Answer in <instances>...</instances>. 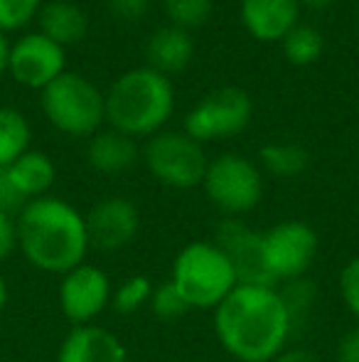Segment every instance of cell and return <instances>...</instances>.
Masks as SVG:
<instances>
[{"instance_id":"30bf717a","label":"cell","mask_w":359,"mask_h":362,"mask_svg":"<svg viewBox=\"0 0 359 362\" xmlns=\"http://www.w3.org/2000/svg\"><path fill=\"white\" fill-rule=\"evenodd\" d=\"M111 293L114 284L109 274L96 264L84 262L59 276V310L72 323V328L96 323V318L111 308Z\"/></svg>"},{"instance_id":"277c9868","label":"cell","mask_w":359,"mask_h":362,"mask_svg":"<svg viewBox=\"0 0 359 362\" xmlns=\"http://www.w3.org/2000/svg\"><path fill=\"white\" fill-rule=\"evenodd\" d=\"M168 281L180 291L190 310H214L239 286L229 257L217 247L214 239L185 244L175 254Z\"/></svg>"},{"instance_id":"7a4b0ae2","label":"cell","mask_w":359,"mask_h":362,"mask_svg":"<svg viewBox=\"0 0 359 362\" xmlns=\"http://www.w3.org/2000/svg\"><path fill=\"white\" fill-rule=\"evenodd\" d=\"M18 219V252L44 274H67L87 262L89 234L87 219L72 202L44 195L30 200L15 215Z\"/></svg>"},{"instance_id":"44dd1931","label":"cell","mask_w":359,"mask_h":362,"mask_svg":"<svg viewBox=\"0 0 359 362\" xmlns=\"http://www.w3.org/2000/svg\"><path fill=\"white\" fill-rule=\"evenodd\" d=\"M30 121L13 106H0V170L30 151Z\"/></svg>"},{"instance_id":"2e32d148","label":"cell","mask_w":359,"mask_h":362,"mask_svg":"<svg viewBox=\"0 0 359 362\" xmlns=\"http://www.w3.org/2000/svg\"><path fill=\"white\" fill-rule=\"evenodd\" d=\"M140 160L138 141L114 129H101L89 139L87 163L91 170L101 175H121L128 173Z\"/></svg>"},{"instance_id":"52a82bcc","label":"cell","mask_w":359,"mask_h":362,"mask_svg":"<svg viewBox=\"0 0 359 362\" xmlns=\"http://www.w3.org/2000/svg\"><path fill=\"white\" fill-rule=\"evenodd\" d=\"M148 173L165 187L173 190H192L200 187L207 173L205 148L185 131H160L150 136L140 151Z\"/></svg>"},{"instance_id":"ac0fdd59","label":"cell","mask_w":359,"mask_h":362,"mask_svg":"<svg viewBox=\"0 0 359 362\" xmlns=\"http://www.w3.org/2000/svg\"><path fill=\"white\" fill-rule=\"evenodd\" d=\"M39 33L49 37L52 42L69 47L87 37L89 33V18L77 3L72 0H49L42 3L37 13Z\"/></svg>"},{"instance_id":"9a60e30c","label":"cell","mask_w":359,"mask_h":362,"mask_svg":"<svg viewBox=\"0 0 359 362\" xmlns=\"http://www.w3.org/2000/svg\"><path fill=\"white\" fill-rule=\"evenodd\" d=\"M300 0H239L244 30L259 42H281L298 25Z\"/></svg>"},{"instance_id":"1f68e13d","label":"cell","mask_w":359,"mask_h":362,"mask_svg":"<svg viewBox=\"0 0 359 362\" xmlns=\"http://www.w3.org/2000/svg\"><path fill=\"white\" fill-rule=\"evenodd\" d=\"M28 202L18 195V190L13 187V182L8 180L5 170H0V210L10 212V215H18Z\"/></svg>"},{"instance_id":"e0dca14e","label":"cell","mask_w":359,"mask_h":362,"mask_svg":"<svg viewBox=\"0 0 359 362\" xmlns=\"http://www.w3.org/2000/svg\"><path fill=\"white\" fill-rule=\"evenodd\" d=\"M145 57H148V67L155 69V72L165 76L180 74L185 72L187 64L195 57V40L187 30L168 23L148 37Z\"/></svg>"},{"instance_id":"83f0119b","label":"cell","mask_w":359,"mask_h":362,"mask_svg":"<svg viewBox=\"0 0 359 362\" xmlns=\"http://www.w3.org/2000/svg\"><path fill=\"white\" fill-rule=\"evenodd\" d=\"M337 288H340V298L345 303L347 313L355 318V323H359V254L347 259L345 267L340 269Z\"/></svg>"},{"instance_id":"6da1fadb","label":"cell","mask_w":359,"mask_h":362,"mask_svg":"<svg viewBox=\"0 0 359 362\" xmlns=\"http://www.w3.org/2000/svg\"><path fill=\"white\" fill-rule=\"evenodd\" d=\"M212 328L224 353L239 362L276 360L293 338L278 286L239 284L212 310Z\"/></svg>"},{"instance_id":"603a6c76","label":"cell","mask_w":359,"mask_h":362,"mask_svg":"<svg viewBox=\"0 0 359 362\" xmlns=\"http://www.w3.org/2000/svg\"><path fill=\"white\" fill-rule=\"evenodd\" d=\"M278 291H281V298H283V303H286L288 318H291V325H293V335H296L298 328L308 323L312 308H315L317 286L308 276H303V279H296V281L281 284Z\"/></svg>"},{"instance_id":"9c48e42d","label":"cell","mask_w":359,"mask_h":362,"mask_svg":"<svg viewBox=\"0 0 359 362\" xmlns=\"http://www.w3.org/2000/svg\"><path fill=\"white\" fill-rule=\"evenodd\" d=\"M266 269L276 286L308 276L320 252V237L303 219H281L261 232Z\"/></svg>"},{"instance_id":"d4e9b609","label":"cell","mask_w":359,"mask_h":362,"mask_svg":"<svg viewBox=\"0 0 359 362\" xmlns=\"http://www.w3.org/2000/svg\"><path fill=\"white\" fill-rule=\"evenodd\" d=\"M165 15L170 25L182 30H195L209 20L212 15V0H163Z\"/></svg>"},{"instance_id":"7402d4cb","label":"cell","mask_w":359,"mask_h":362,"mask_svg":"<svg viewBox=\"0 0 359 362\" xmlns=\"http://www.w3.org/2000/svg\"><path fill=\"white\" fill-rule=\"evenodd\" d=\"M283 57L293 64V67H308L320 59L322 49H325V40L322 33L312 25L298 23L286 37L281 40Z\"/></svg>"},{"instance_id":"5b68a950","label":"cell","mask_w":359,"mask_h":362,"mask_svg":"<svg viewBox=\"0 0 359 362\" xmlns=\"http://www.w3.org/2000/svg\"><path fill=\"white\" fill-rule=\"evenodd\" d=\"M39 106L44 119L72 139H91L106 124V96L94 81L77 72H64L44 86Z\"/></svg>"},{"instance_id":"4dcf8cb0","label":"cell","mask_w":359,"mask_h":362,"mask_svg":"<svg viewBox=\"0 0 359 362\" xmlns=\"http://www.w3.org/2000/svg\"><path fill=\"white\" fill-rule=\"evenodd\" d=\"M335 362H359V323L347 328L337 340Z\"/></svg>"},{"instance_id":"3957f363","label":"cell","mask_w":359,"mask_h":362,"mask_svg":"<svg viewBox=\"0 0 359 362\" xmlns=\"http://www.w3.org/2000/svg\"><path fill=\"white\" fill-rule=\"evenodd\" d=\"M104 96L109 129L135 141L160 134L175 111L173 81L150 67L123 72Z\"/></svg>"},{"instance_id":"e575fe53","label":"cell","mask_w":359,"mask_h":362,"mask_svg":"<svg viewBox=\"0 0 359 362\" xmlns=\"http://www.w3.org/2000/svg\"><path fill=\"white\" fill-rule=\"evenodd\" d=\"M8 300H10V286H8V281H5V276L0 274V313L5 310V305H8Z\"/></svg>"},{"instance_id":"cb8c5ba5","label":"cell","mask_w":359,"mask_h":362,"mask_svg":"<svg viewBox=\"0 0 359 362\" xmlns=\"http://www.w3.org/2000/svg\"><path fill=\"white\" fill-rule=\"evenodd\" d=\"M155 284L145 274H133L126 276L118 286H114L111 293V310L118 315H133L138 310L148 308L150 296H153Z\"/></svg>"},{"instance_id":"4316f807","label":"cell","mask_w":359,"mask_h":362,"mask_svg":"<svg viewBox=\"0 0 359 362\" xmlns=\"http://www.w3.org/2000/svg\"><path fill=\"white\" fill-rule=\"evenodd\" d=\"M42 0H0V33H15L37 18Z\"/></svg>"},{"instance_id":"d590c367","label":"cell","mask_w":359,"mask_h":362,"mask_svg":"<svg viewBox=\"0 0 359 362\" xmlns=\"http://www.w3.org/2000/svg\"><path fill=\"white\" fill-rule=\"evenodd\" d=\"M332 3H335V0H300V5H308V8H312V10H322Z\"/></svg>"},{"instance_id":"d6a6232c","label":"cell","mask_w":359,"mask_h":362,"mask_svg":"<svg viewBox=\"0 0 359 362\" xmlns=\"http://www.w3.org/2000/svg\"><path fill=\"white\" fill-rule=\"evenodd\" d=\"M271 362H320V358L308 348H286L276 360H271Z\"/></svg>"},{"instance_id":"484cf974","label":"cell","mask_w":359,"mask_h":362,"mask_svg":"<svg viewBox=\"0 0 359 362\" xmlns=\"http://www.w3.org/2000/svg\"><path fill=\"white\" fill-rule=\"evenodd\" d=\"M148 308H150V313L160 320V323H175V320L182 318V315L190 313V305L185 303V298L180 296V291L175 288L170 281H163L160 286L153 288Z\"/></svg>"},{"instance_id":"4fadbf2b","label":"cell","mask_w":359,"mask_h":362,"mask_svg":"<svg viewBox=\"0 0 359 362\" xmlns=\"http://www.w3.org/2000/svg\"><path fill=\"white\" fill-rule=\"evenodd\" d=\"M214 244L229 257L239 284H254V286H276L266 269L264 247H261V232L251 229L239 217H226L219 222L214 232Z\"/></svg>"},{"instance_id":"ba28073f","label":"cell","mask_w":359,"mask_h":362,"mask_svg":"<svg viewBox=\"0 0 359 362\" xmlns=\"http://www.w3.org/2000/svg\"><path fill=\"white\" fill-rule=\"evenodd\" d=\"M254 101L241 86H219L205 94L185 116V131L197 144L226 141L239 136L249 126Z\"/></svg>"},{"instance_id":"836d02e7","label":"cell","mask_w":359,"mask_h":362,"mask_svg":"<svg viewBox=\"0 0 359 362\" xmlns=\"http://www.w3.org/2000/svg\"><path fill=\"white\" fill-rule=\"evenodd\" d=\"M10 45H13V42H8V35H5V33H0V76H3L5 72H8Z\"/></svg>"},{"instance_id":"f1b7e54d","label":"cell","mask_w":359,"mask_h":362,"mask_svg":"<svg viewBox=\"0 0 359 362\" xmlns=\"http://www.w3.org/2000/svg\"><path fill=\"white\" fill-rule=\"evenodd\" d=\"M18 252V219L0 210V264Z\"/></svg>"},{"instance_id":"d6986e66","label":"cell","mask_w":359,"mask_h":362,"mask_svg":"<svg viewBox=\"0 0 359 362\" xmlns=\"http://www.w3.org/2000/svg\"><path fill=\"white\" fill-rule=\"evenodd\" d=\"M3 170L25 202L47 195L49 187L54 185V177H57V168H54L52 158L42 151H28Z\"/></svg>"},{"instance_id":"f546056e","label":"cell","mask_w":359,"mask_h":362,"mask_svg":"<svg viewBox=\"0 0 359 362\" xmlns=\"http://www.w3.org/2000/svg\"><path fill=\"white\" fill-rule=\"evenodd\" d=\"M106 3H109L111 15L123 20V23H135L150 8V0H106Z\"/></svg>"},{"instance_id":"8fae6325","label":"cell","mask_w":359,"mask_h":362,"mask_svg":"<svg viewBox=\"0 0 359 362\" xmlns=\"http://www.w3.org/2000/svg\"><path fill=\"white\" fill-rule=\"evenodd\" d=\"M64 72H67L64 47L44 37L42 33H28L10 45L8 74L18 84L42 91Z\"/></svg>"},{"instance_id":"7c38bea8","label":"cell","mask_w":359,"mask_h":362,"mask_svg":"<svg viewBox=\"0 0 359 362\" xmlns=\"http://www.w3.org/2000/svg\"><path fill=\"white\" fill-rule=\"evenodd\" d=\"M89 247L96 252H121L130 247L140 232V210L133 200L111 195L99 200L84 215Z\"/></svg>"},{"instance_id":"ffe728a7","label":"cell","mask_w":359,"mask_h":362,"mask_svg":"<svg viewBox=\"0 0 359 362\" xmlns=\"http://www.w3.org/2000/svg\"><path fill=\"white\" fill-rule=\"evenodd\" d=\"M310 165V156L300 144H291V141H281V144H266L259 151V168L266 170L273 177H298L308 170Z\"/></svg>"},{"instance_id":"8992f818","label":"cell","mask_w":359,"mask_h":362,"mask_svg":"<svg viewBox=\"0 0 359 362\" xmlns=\"http://www.w3.org/2000/svg\"><path fill=\"white\" fill-rule=\"evenodd\" d=\"M207 200L226 217H241L256 210L264 197V175L254 160L239 153L212 158L202 180Z\"/></svg>"},{"instance_id":"5bb4252c","label":"cell","mask_w":359,"mask_h":362,"mask_svg":"<svg viewBox=\"0 0 359 362\" xmlns=\"http://www.w3.org/2000/svg\"><path fill=\"white\" fill-rule=\"evenodd\" d=\"M57 362H128V350L104 325H74L59 343Z\"/></svg>"}]
</instances>
